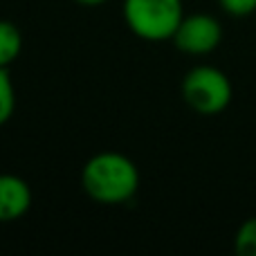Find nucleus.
I'll list each match as a JSON object with an SVG mask.
<instances>
[{
    "mask_svg": "<svg viewBox=\"0 0 256 256\" xmlns=\"http://www.w3.org/2000/svg\"><path fill=\"white\" fill-rule=\"evenodd\" d=\"M81 186L99 204L128 202L140 189V171L130 158L115 150L97 153L81 171Z\"/></svg>",
    "mask_w": 256,
    "mask_h": 256,
    "instance_id": "1",
    "label": "nucleus"
},
{
    "mask_svg": "<svg viewBox=\"0 0 256 256\" xmlns=\"http://www.w3.org/2000/svg\"><path fill=\"white\" fill-rule=\"evenodd\" d=\"M124 18L135 36L158 43L173 38L184 12L182 0H124Z\"/></svg>",
    "mask_w": 256,
    "mask_h": 256,
    "instance_id": "2",
    "label": "nucleus"
},
{
    "mask_svg": "<svg viewBox=\"0 0 256 256\" xmlns=\"http://www.w3.org/2000/svg\"><path fill=\"white\" fill-rule=\"evenodd\" d=\"M182 99L198 115H220L232 102V81L214 66H196L182 79Z\"/></svg>",
    "mask_w": 256,
    "mask_h": 256,
    "instance_id": "3",
    "label": "nucleus"
},
{
    "mask_svg": "<svg viewBox=\"0 0 256 256\" xmlns=\"http://www.w3.org/2000/svg\"><path fill=\"white\" fill-rule=\"evenodd\" d=\"M171 40L176 43V48L180 52L202 56V54L214 52L220 45L222 27L209 14H191V16L182 18Z\"/></svg>",
    "mask_w": 256,
    "mask_h": 256,
    "instance_id": "4",
    "label": "nucleus"
},
{
    "mask_svg": "<svg viewBox=\"0 0 256 256\" xmlns=\"http://www.w3.org/2000/svg\"><path fill=\"white\" fill-rule=\"evenodd\" d=\"M32 207V189L22 178L0 173V222H14Z\"/></svg>",
    "mask_w": 256,
    "mask_h": 256,
    "instance_id": "5",
    "label": "nucleus"
},
{
    "mask_svg": "<svg viewBox=\"0 0 256 256\" xmlns=\"http://www.w3.org/2000/svg\"><path fill=\"white\" fill-rule=\"evenodd\" d=\"M22 50V34L12 20H0V68H9Z\"/></svg>",
    "mask_w": 256,
    "mask_h": 256,
    "instance_id": "6",
    "label": "nucleus"
},
{
    "mask_svg": "<svg viewBox=\"0 0 256 256\" xmlns=\"http://www.w3.org/2000/svg\"><path fill=\"white\" fill-rule=\"evenodd\" d=\"M16 110V90H14L9 68H0V126L7 124Z\"/></svg>",
    "mask_w": 256,
    "mask_h": 256,
    "instance_id": "7",
    "label": "nucleus"
},
{
    "mask_svg": "<svg viewBox=\"0 0 256 256\" xmlns=\"http://www.w3.org/2000/svg\"><path fill=\"white\" fill-rule=\"evenodd\" d=\"M234 250L240 256H256V216L248 218L238 227L234 238Z\"/></svg>",
    "mask_w": 256,
    "mask_h": 256,
    "instance_id": "8",
    "label": "nucleus"
},
{
    "mask_svg": "<svg viewBox=\"0 0 256 256\" xmlns=\"http://www.w3.org/2000/svg\"><path fill=\"white\" fill-rule=\"evenodd\" d=\"M222 7V12H227L230 16H250L256 12V0H218Z\"/></svg>",
    "mask_w": 256,
    "mask_h": 256,
    "instance_id": "9",
    "label": "nucleus"
},
{
    "mask_svg": "<svg viewBox=\"0 0 256 256\" xmlns=\"http://www.w3.org/2000/svg\"><path fill=\"white\" fill-rule=\"evenodd\" d=\"M74 2L84 4V7H99V4H104L106 0H74Z\"/></svg>",
    "mask_w": 256,
    "mask_h": 256,
    "instance_id": "10",
    "label": "nucleus"
}]
</instances>
